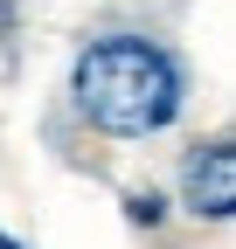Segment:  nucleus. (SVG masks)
I'll return each mask as SVG.
<instances>
[{
    "instance_id": "f257e3e1",
    "label": "nucleus",
    "mask_w": 236,
    "mask_h": 249,
    "mask_svg": "<svg viewBox=\"0 0 236 249\" xmlns=\"http://www.w3.org/2000/svg\"><path fill=\"white\" fill-rule=\"evenodd\" d=\"M77 111L111 139H146L167 132L181 111V62L146 35H104L77 55Z\"/></svg>"
},
{
    "instance_id": "f03ea898",
    "label": "nucleus",
    "mask_w": 236,
    "mask_h": 249,
    "mask_svg": "<svg viewBox=\"0 0 236 249\" xmlns=\"http://www.w3.org/2000/svg\"><path fill=\"white\" fill-rule=\"evenodd\" d=\"M188 208L209 214V222H229L236 214V152L229 145H209L188 160Z\"/></svg>"
},
{
    "instance_id": "7ed1b4c3",
    "label": "nucleus",
    "mask_w": 236,
    "mask_h": 249,
    "mask_svg": "<svg viewBox=\"0 0 236 249\" xmlns=\"http://www.w3.org/2000/svg\"><path fill=\"white\" fill-rule=\"evenodd\" d=\"M132 222H160V201L153 194H132Z\"/></svg>"
}]
</instances>
